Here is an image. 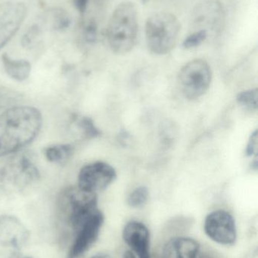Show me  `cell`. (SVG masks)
<instances>
[{
    "instance_id": "obj_1",
    "label": "cell",
    "mask_w": 258,
    "mask_h": 258,
    "mask_svg": "<svg viewBox=\"0 0 258 258\" xmlns=\"http://www.w3.org/2000/svg\"><path fill=\"white\" fill-rule=\"evenodd\" d=\"M39 110L17 106L0 114V156L16 153L37 137L42 127Z\"/></svg>"
},
{
    "instance_id": "obj_2",
    "label": "cell",
    "mask_w": 258,
    "mask_h": 258,
    "mask_svg": "<svg viewBox=\"0 0 258 258\" xmlns=\"http://www.w3.org/2000/svg\"><path fill=\"white\" fill-rule=\"evenodd\" d=\"M99 211L97 194L78 186L63 189L56 202V216L62 239L72 240L79 229Z\"/></svg>"
},
{
    "instance_id": "obj_3",
    "label": "cell",
    "mask_w": 258,
    "mask_h": 258,
    "mask_svg": "<svg viewBox=\"0 0 258 258\" xmlns=\"http://www.w3.org/2000/svg\"><path fill=\"white\" fill-rule=\"evenodd\" d=\"M137 10L134 3L124 2L117 6L109 20L107 39L115 54H126L135 45L138 37Z\"/></svg>"
},
{
    "instance_id": "obj_4",
    "label": "cell",
    "mask_w": 258,
    "mask_h": 258,
    "mask_svg": "<svg viewBox=\"0 0 258 258\" xmlns=\"http://www.w3.org/2000/svg\"><path fill=\"white\" fill-rule=\"evenodd\" d=\"M180 31V22L175 15L165 12L153 14L145 22L147 47L158 55L168 54L175 47Z\"/></svg>"
},
{
    "instance_id": "obj_5",
    "label": "cell",
    "mask_w": 258,
    "mask_h": 258,
    "mask_svg": "<svg viewBox=\"0 0 258 258\" xmlns=\"http://www.w3.org/2000/svg\"><path fill=\"white\" fill-rule=\"evenodd\" d=\"M39 169L30 153H18L0 168V189L20 192L39 180Z\"/></svg>"
},
{
    "instance_id": "obj_6",
    "label": "cell",
    "mask_w": 258,
    "mask_h": 258,
    "mask_svg": "<svg viewBox=\"0 0 258 258\" xmlns=\"http://www.w3.org/2000/svg\"><path fill=\"white\" fill-rule=\"evenodd\" d=\"M212 81L210 65L203 59H195L185 64L178 76L179 86L185 98L195 100L204 95Z\"/></svg>"
},
{
    "instance_id": "obj_7",
    "label": "cell",
    "mask_w": 258,
    "mask_h": 258,
    "mask_svg": "<svg viewBox=\"0 0 258 258\" xmlns=\"http://www.w3.org/2000/svg\"><path fill=\"white\" fill-rule=\"evenodd\" d=\"M28 238V230L19 219L0 215V258L18 257Z\"/></svg>"
},
{
    "instance_id": "obj_8",
    "label": "cell",
    "mask_w": 258,
    "mask_h": 258,
    "mask_svg": "<svg viewBox=\"0 0 258 258\" xmlns=\"http://www.w3.org/2000/svg\"><path fill=\"white\" fill-rule=\"evenodd\" d=\"M194 30H204L208 34L219 33L225 24V11L219 0H204L198 3L191 15Z\"/></svg>"
},
{
    "instance_id": "obj_9",
    "label": "cell",
    "mask_w": 258,
    "mask_h": 258,
    "mask_svg": "<svg viewBox=\"0 0 258 258\" xmlns=\"http://www.w3.org/2000/svg\"><path fill=\"white\" fill-rule=\"evenodd\" d=\"M117 177L112 165L104 162H95L85 165L78 175V187L86 192L96 194L106 189Z\"/></svg>"
},
{
    "instance_id": "obj_10",
    "label": "cell",
    "mask_w": 258,
    "mask_h": 258,
    "mask_svg": "<svg viewBox=\"0 0 258 258\" xmlns=\"http://www.w3.org/2000/svg\"><path fill=\"white\" fill-rule=\"evenodd\" d=\"M204 232L214 242L232 245L237 238L236 223L233 215L224 210H217L206 217Z\"/></svg>"
},
{
    "instance_id": "obj_11",
    "label": "cell",
    "mask_w": 258,
    "mask_h": 258,
    "mask_svg": "<svg viewBox=\"0 0 258 258\" xmlns=\"http://www.w3.org/2000/svg\"><path fill=\"white\" fill-rule=\"evenodd\" d=\"M27 15V6L21 2L0 3V50L16 34Z\"/></svg>"
},
{
    "instance_id": "obj_12",
    "label": "cell",
    "mask_w": 258,
    "mask_h": 258,
    "mask_svg": "<svg viewBox=\"0 0 258 258\" xmlns=\"http://www.w3.org/2000/svg\"><path fill=\"white\" fill-rule=\"evenodd\" d=\"M103 223L104 215L101 211H98L74 235L67 258L83 257L96 242Z\"/></svg>"
},
{
    "instance_id": "obj_13",
    "label": "cell",
    "mask_w": 258,
    "mask_h": 258,
    "mask_svg": "<svg viewBox=\"0 0 258 258\" xmlns=\"http://www.w3.org/2000/svg\"><path fill=\"white\" fill-rule=\"evenodd\" d=\"M123 239L138 258H151L149 231L145 224L138 221L129 222L123 230Z\"/></svg>"
},
{
    "instance_id": "obj_14",
    "label": "cell",
    "mask_w": 258,
    "mask_h": 258,
    "mask_svg": "<svg viewBox=\"0 0 258 258\" xmlns=\"http://www.w3.org/2000/svg\"><path fill=\"white\" fill-rule=\"evenodd\" d=\"M200 245L191 238L172 237L165 244L161 258H198Z\"/></svg>"
},
{
    "instance_id": "obj_15",
    "label": "cell",
    "mask_w": 258,
    "mask_h": 258,
    "mask_svg": "<svg viewBox=\"0 0 258 258\" xmlns=\"http://www.w3.org/2000/svg\"><path fill=\"white\" fill-rule=\"evenodd\" d=\"M2 62L6 74L13 80L23 82L30 77L31 66L27 60L24 59L15 60L7 53H4L2 55Z\"/></svg>"
},
{
    "instance_id": "obj_16",
    "label": "cell",
    "mask_w": 258,
    "mask_h": 258,
    "mask_svg": "<svg viewBox=\"0 0 258 258\" xmlns=\"http://www.w3.org/2000/svg\"><path fill=\"white\" fill-rule=\"evenodd\" d=\"M74 153V147L71 144H55L44 150L47 160L53 163L63 164L66 162Z\"/></svg>"
},
{
    "instance_id": "obj_17",
    "label": "cell",
    "mask_w": 258,
    "mask_h": 258,
    "mask_svg": "<svg viewBox=\"0 0 258 258\" xmlns=\"http://www.w3.org/2000/svg\"><path fill=\"white\" fill-rule=\"evenodd\" d=\"M51 28L56 31L68 30L71 24L69 15L62 9H54L48 12L46 16Z\"/></svg>"
},
{
    "instance_id": "obj_18",
    "label": "cell",
    "mask_w": 258,
    "mask_h": 258,
    "mask_svg": "<svg viewBox=\"0 0 258 258\" xmlns=\"http://www.w3.org/2000/svg\"><path fill=\"white\" fill-rule=\"evenodd\" d=\"M238 104L245 110H256L257 108V89H250L240 92L236 98Z\"/></svg>"
},
{
    "instance_id": "obj_19",
    "label": "cell",
    "mask_w": 258,
    "mask_h": 258,
    "mask_svg": "<svg viewBox=\"0 0 258 258\" xmlns=\"http://www.w3.org/2000/svg\"><path fill=\"white\" fill-rule=\"evenodd\" d=\"M192 219L187 217H177V218H173L167 224L166 230H168V233L171 235L177 234L181 232H186V230L190 229L191 226H192Z\"/></svg>"
},
{
    "instance_id": "obj_20",
    "label": "cell",
    "mask_w": 258,
    "mask_h": 258,
    "mask_svg": "<svg viewBox=\"0 0 258 258\" xmlns=\"http://www.w3.org/2000/svg\"><path fill=\"white\" fill-rule=\"evenodd\" d=\"M77 125L81 130L82 135L85 138L91 139V138H95L101 135V132L95 126V123L91 118L86 117V116L82 117L77 122Z\"/></svg>"
},
{
    "instance_id": "obj_21",
    "label": "cell",
    "mask_w": 258,
    "mask_h": 258,
    "mask_svg": "<svg viewBox=\"0 0 258 258\" xmlns=\"http://www.w3.org/2000/svg\"><path fill=\"white\" fill-rule=\"evenodd\" d=\"M148 190L145 186H139L129 195L127 203L132 208H139L146 203Z\"/></svg>"
},
{
    "instance_id": "obj_22",
    "label": "cell",
    "mask_w": 258,
    "mask_h": 258,
    "mask_svg": "<svg viewBox=\"0 0 258 258\" xmlns=\"http://www.w3.org/2000/svg\"><path fill=\"white\" fill-rule=\"evenodd\" d=\"M207 32L204 30H194L183 42V46L186 49L196 48L201 45L209 38Z\"/></svg>"
},
{
    "instance_id": "obj_23",
    "label": "cell",
    "mask_w": 258,
    "mask_h": 258,
    "mask_svg": "<svg viewBox=\"0 0 258 258\" xmlns=\"http://www.w3.org/2000/svg\"><path fill=\"white\" fill-rule=\"evenodd\" d=\"M40 27L37 24L31 26L28 30L26 31L21 39V44L24 48H32L36 42L39 41L41 36Z\"/></svg>"
},
{
    "instance_id": "obj_24",
    "label": "cell",
    "mask_w": 258,
    "mask_h": 258,
    "mask_svg": "<svg viewBox=\"0 0 258 258\" xmlns=\"http://www.w3.org/2000/svg\"><path fill=\"white\" fill-rule=\"evenodd\" d=\"M19 98V94L15 91L9 88L0 87V110L16 104Z\"/></svg>"
},
{
    "instance_id": "obj_25",
    "label": "cell",
    "mask_w": 258,
    "mask_h": 258,
    "mask_svg": "<svg viewBox=\"0 0 258 258\" xmlns=\"http://www.w3.org/2000/svg\"><path fill=\"white\" fill-rule=\"evenodd\" d=\"M97 35H98V28H97L96 23L93 21H89L83 30L85 40L89 43L95 42L97 39Z\"/></svg>"
},
{
    "instance_id": "obj_26",
    "label": "cell",
    "mask_w": 258,
    "mask_h": 258,
    "mask_svg": "<svg viewBox=\"0 0 258 258\" xmlns=\"http://www.w3.org/2000/svg\"><path fill=\"white\" fill-rule=\"evenodd\" d=\"M257 131L255 130L250 137L248 144L245 150V155L248 157L252 156L253 155H257Z\"/></svg>"
},
{
    "instance_id": "obj_27",
    "label": "cell",
    "mask_w": 258,
    "mask_h": 258,
    "mask_svg": "<svg viewBox=\"0 0 258 258\" xmlns=\"http://www.w3.org/2000/svg\"><path fill=\"white\" fill-rule=\"evenodd\" d=\"M89 1V0H74L73 3L80 13L84 14L87 9Z\"/></svg>"
},
{
    "instance_id": "obj_28",
    "label": "cell",
    "mask_w": 258,
    "mask_h": 258,
    "mask_svg": "<svg viewBox=\"0 0 258 258\" xmlns=\"http://www.w3.org/2000/svg\"><path fill=\"white\" fill-rule=\"evenodd\" d=\"M198 258H219L216 254L210 251H204V252H198Z\"/></svg>"
},
{
    "instance_id": "obj_29",
    "label": "cell",
    "mask_w": 258,
    "mask_h": 258,
    "mask_svg": "<svg viewBox=\"0 0 258 258\" xmlns=\"http://www.w3.org/2000/svg\"><path fill=\"white\" fill-rule=\"evenodd\" d=\"M123 258H136V257L133 251H127L124 253Z\"/></svg>"
},
{
    "instance_id": "obj_30",
    "label": "cell",
    "mask_w": 258,
    "mask_h": 258,
    "mask_svg": "<svg viewBox=\"0 0 258 258\" xmlns=\"http://www.w3.org/2000/svg\"><path fill=\"white\" fill-rule=\"evenodd\" d=\"M91 258H113L112 256L109 255L107 254H98L96 255L93 256Z\"/></svg>"
},
{
    "instance_id": "obj_31",
    "label": "cell",
    "mask_w": 258,
    "mask_h": 258,
    "mask_svg": "<svg viewBox=\"0 0 258 258\" xmlns=\"http://www.w3.org/2000/svg\"><path fill=\"white\" fill-rule=\"evenodd\" d=\"M141 1H142V3H146L148 2L151 1V0H141Z\"/></svg>"
},
{
    "instance_id": "obj_32",
    "label": "cell",
    "mask_w": 258,
    "mask_h": 258,
    "mask_svg": "<svg viewBox=\"0 0 258 258\" xmlns=\"http://www.w3.org/2000/svg\"><path fill=\"white\" fill-rule=\"evenodd\" d=\"M24 258H32V257H24Z\"/></svg>"
}]
</instances>
